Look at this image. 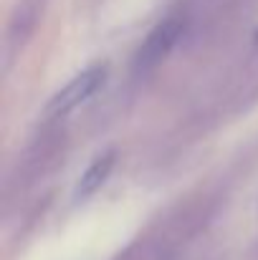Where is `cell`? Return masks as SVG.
I'll return each mask as SVG.
<instances>
[{
	"label": "cell",
	"mask_w": 258,
	"mask_h": 260,
	"mask_svg": "<svg viewBox=\"0 0 258 260\" xmlns=\"http://www.w3.org/2000/svg\"><path fill=\"white\" fill-rule=\"evenodd\" d=\"M106 74H109L106 63H91L89 69L79 71L74 79H69L64 86L48 99V104H46V116H48V119H59V116H66V114H71L74 109H79L81 104H86L99 88L104 86Z\"/></svg>",
	"instance_id": "obj_1"
},
{
	"label": "cell",
	"mask_w": 258,
	"mask_h": 260,
	"mask_svg": "<svg viewBox=\"0 0 258 260\" xmlns=\"http://www.w3.org/2000/svg\"><path fill=\"white\" fill-rule=\"evenodd\" d=\"M182 33H185V18L177 15V13L165 15V18L147 33V38L142 41V46H139V51H137V58H134L137 71H150V69L160 66L172 53V48L177 46V41H180Z\"/></svg>",
	"instance_id": "obj_2"
},
{
	"label": "cell",
	"mask_w": 258,
	"mask_h": 260,
	"mask_svg": "<svg viewBox=\"0 0 258 260\" xmlns=\"http://www.w3.org/2000/svg\"><path fill=\"white\" fill-rule=\"evenodd\" d=\"M114 165H117V152H114V149H106V152L96 154V157L86 165V170L81 172V177H79V182H76V187H74V197H76V200L91 197V194L109 179Z\"/></svg>",
	"instance_id": "obj_3"
},
{
	"label": "cell",
	"mask_w": 258,
	"mask_h": 260,
	"mask_svg": "<svg viewBox=\"0 0 258 260\" xmlns=\"http://www.w3.org/2000/svg\"><path fill=\"white\" fill-rule=\"evenodd\" d=\"M256 43H258V36H256Z\"/></svg>",
	"instance_id": "obj_4"
}]
</instances>
